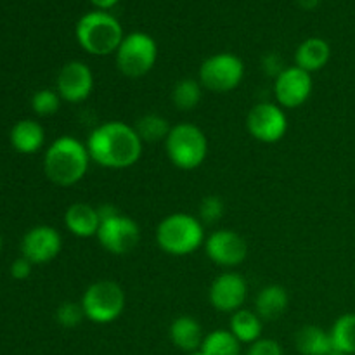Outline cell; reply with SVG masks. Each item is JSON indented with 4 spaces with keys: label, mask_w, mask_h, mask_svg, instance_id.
<instances>
[{
    "label": "cell",
    "mask_w": 355,
    "mask_h": 355,
    "mask_svg": "<svg viewBox=\"0 0 355 355\" xmlns=\"http://www.w3.org/2000/svg\"><path fill=\"white\" fill-rule=\"evenodd\" d=\"M80 305L87 321L94 324H111L123 314L127 297L116 281L103 279L87 286Z\"/></svg>",
    "instance_id": "cell-6"
},
{
    "label": "cell",
    "mask_w": 355,
    "mask_h": 355,
    "mask_svg": "<svg viewBox=\"0 0 355 355\" xmlns=\"http://www.w3.org/2000/svg\"><path fill=\"white\" fill-rule=\"evenodd\" d=\"M298 2V6L302 7V9H315V7L319 6V3H321V0H297Z\"/></svg>",
    "instance_id": "cell-34"
},
{
    "label": "cell",
    "mask_w": 355,
    "mask_h": 355,
    "mask_svg": "<svg viewBox=\"0 0 355 355\" xmlns=\"http://www.w3.org/2000/svg\"><path fill=\"white\" fill-rule=\"evenodd\" d=\"M2 245H3V241H2V234H0V252H2Z\"/></svg>",
    "instance_id": "cell-36"
},
{
    "label": "cell",
    "mask_w": 355,
    "mask_h": 355,
    "mask_svg": "<svg viewBox=\"0 0 355 355\" xmlns=\"http://www.w3.org/2000/svg\"><path fill=\"white\" fill-rule=\"evenodd\" d=\"M201 350L207 355H239L241 343L229 329H214L205 335Z\"/></svg>",
    "instance_id": "cell-24"
},
{
    "label": "cell",
    "mask_w": 355,
    "mask_h": 355,
    "mask_svg": "<svg viewBox=\"0 0 355 355\" xmlns=\"http://www.w3.org/2000/svg\"><path fill=\"white\" fill-rule=\"evenodd\" d=\"M205 253L220 267H238L248 257V243L232 229H217L205 239Z\"/></svg>",
    "instance_id": "cell-11"
},
{
    "label": "cell",
    "mask_w": 355,
    "mask_h": 355,
    "mask_svg": "<svg viewBox=\"0 0 355 355\" xmlns=\"http://www.w3.org/2000/svg\"><path fill=\"white\" fill-rule=\"evenodd\" d=\"M96 80L90 66L83 61H69L59 69L55 90L59 97L69 104H80L92 94Z\"/></svg>",
    "instance_id": "cell-13"
},
{
    "label": "cell",
    "mask_w": 355,
    "mask_h": 355,
    "mask_svg": "<svg viewBox=\"0 0 355 355\" xmlns=\"http://www.w3.org/2000/svg\"><path fill=\"white\" fill-rule=\"evenodd\" d=\"M331 59V45L319 37H311L302 42L295 52V66L307 73L321 71Z\"/></svg>",
    "instance_id": "cell-18"
},
{
    "label": "cell",
    "mask_w": 355,
    "mask_h": 355,
    "mask_svg": "<svg viewBox=\"0 0 355 355\" xmlns=\"http://www.w3.org/2000/svg\"><path fill=\"white\" fill-rule=\"evenodd\" d=\"M262 64L263 68H266V71L269 73L270 76H274V78L286 68V66H283V61H281V58L277 54H267L266 58H263Z\"/></svg>",
    "instance_id": "cell-32"
},
{
    "label": "cell",
    "mask_w": 355,
    "mask_h": 355,
    "mask_svg": "<svg viewBox=\"0 0 355 355\" xmlns=\"http://www.w3.org/2000/svg\"><path fill=\"white\" fill-rule=\"evenodd\" d=\"M245 78V62L232 52H218L205 59L198 71V80L210 92H231Z\"/></svg>",
    "instance_id": "cell-8"
},
{
    "label": "cell",
    "mask_w": 355,
    "mask_h": 355,
    "mask_svg": "<svg viewBox=\"0 0 355 355\" xmlns=\"http://www.w3.org/2000/svg\"><path fill=\"white\" fill-rule=\"evenodd\" d=\"M158 59V45L151 35L132 31L125 35L120 47L114 52L118 71L127 78H141L148 75Z\"/></svg>",
    "instance_id": "cell-7"
},
{
    "label": "cell",
    "mask_w": 355,
    "mask_h": 355,
    "mask_svg": "<svg viewBox=\"0 0 355 355\" xmlns=\"http://www.w3.org/2000/svg\"><path fill=\"white\" fill-rule=\"evenodd\" d=\"M246 355H283V349L276 340L260 338L248 347Z\"/></svg>",
    "instance_id": "cell-30"
},
{
    "label": "cell",
    "mask_w": 355,
    "mask_h": 355,
    "mask_svg": "<svg viewBox=\"0 0 355 355\" xmlns=\"http://www.w3.org/2000/svg\"><path fill=\"white\" fill-rule=\"evenodd\" d=\"M75 38L87 54L104 58L118 51L125 33L121 23L113 14L96 9L76 21Z\"/></svg>",
    "instance_id": "cell-3"
},
{
    "label": "cell",
    "mask_w": 355,
    "mask_h": 355,
    "mask_svg": "<svg viewBox=\"0 0 355 355\" xmlns=\"http://www.w3.org/2000/svg\"><path fill=\"white\" fill-rule=\"evenodd\" d=\"M62 99L59 97L58 90L40 89L31 96V110L38 116H52L61 107Z\"/></svg>",
    "instance_id": "cell-27"
},
{
    "label": "cell",
    "mask_w": 355,
    "mask_h": 355,
    "mask_svg": "<svg viewBox=\"0 0 355 355\" xmlns=\"http://www.w3.org/2000/svg\"><path fill=\"white\" fill-rule=\"evenodd\" d=\"M336 352L340 355H355V312L340 315L329 331Z\"/></svg>",
    "instance_id": "cell-23"
},
{
    "label": "cell",
    "mask_w": 355,
    "mask_h": 355,
    "mask_svg": "<svg viewBox=\"0 0 355 355\" xmlns=\"http://www.w3.org/2000/svg\"><path fill=\"white\" fill-rule=\"evenodd\" d=\"M203 85L196 78H182L173 85L172 103L177 110L191 111L201 103Z\"/></svg>",
    "instance_id": "cell-25"
},
{
    "label": "cell",
    "mask_w": 355,
    "mask_h": 355,
    "mask_svg": "<svg viewBox=\"0 0 355 355\" xmlns=\"http://www.w3.org/2000/svg\"><path fill=\"white\" fill-rule=\"evenodd\" d=\"M90 162L92 159L85 142L73 135H61L51 142L45 151L44 172L55 186L69 187L78 184L87 175Z\"/></svg>",
    "instance_id": "cell-2"
},
{
    "label": "cell",
    "mask_w": 355,
    "mask_h": 355,
    "mask_svg": "<svg viewBox=\"0 0 355 355\" xmlns=\"http://www.w3.org/2000/svg\"><path fill=\"white\" fill-rule=\"evenodd\" d=\"M85 319L82 305L76 302H62L58 309H55V321L59 326L66 329H73Z\"/></svg>",
    "instance_id": "cell-28"
},
{
    "label": "cell",
    "mask_w": 355,
    "mask_h": 355,
    "mask_svg": "<svg viewBox=\"0 0 355 355\" xmlns=\"http://www.w3.org/2000/svg\"><path fill=\"white\" fill-rule=\"evenodd\" d=\"M168 335L173 345L187 354L200 350L201 343L205 340L203 328L191 315H179V318L173 319L172 324H170Z\"/></svg>",
    "instance_id": "cell-19"
},
{
    "label": "cell",
    "mask_w": 355,
    "mask_h": 355,
    "mask_svg": "<svg viewBox=\"0 0 355 355\" xmlns=\"http://www.w3.org/2000/svg\"><path fill=\"white\" fill-rule=\"evenodd\" d=\"M62 250V238L58 229L51 225L31 227L21 241V253L33 266H44L58 259Z\"/></svg>",
    "instance_id": "cell-15"
},
{
    "label": "cell",
    "mask_w": 355,
    "mask_h": 355,
    "mask_svg": "<svg viewBox=\"0 0 355 355\" xmlns=\"http://www.w3.org/2000/svg\"><path fill=\"white\" fill-rule=\"evenodd\" d=\"M31 269H33V263L24 259V257H21V259L14 260L12 266H10V276L16 281H24L30 277Z\"/></svg>",
    "instance_id": "cell-31"
},
{
    "label": "cell",
    "mask_w": 355,
    "mask_h": 355,
    "mask_svg": "<svg viewBox=\"0 0 355 355\" xmlns=\"http://www.w3.org/2000/svg\"><path fill=\"white\" fill-rule=\"evenodd\" d=\"M165 151L173 166L179 170H196L208 156L207 134L198 125L182 121L170 128L165 139Z\"/></svg>",
    "instance_id": "cell-5"
},
{
    "label": "cell",
    "mask_w": 355,
    "mask_h": 355,
    "mask_svg": "<svg viewBox=\"0 0 355 355\" xmlns=\"http://www.w3.org/2000/svg\"><path fill=\"white\" fill-rule=\"evenodd\" d=\"M248 295V283L238 272H224L214 279L208 290L211 307L224 314H234L243 309Z\"/></svg>",
    "instance_id": "cell-14"
},
{
    "label": "cell",
    "mask_w": 355,
    "mask_h": 355,
    "mask_svg": "<svg viewBox=\"0 0 355 355\" xmlns=\"http://www.w3.org/2000/svg\"><path fill=\"white\" fill-rule=\"evenodd\" d=\"M118 2H120V0H90V3H92L97 10H107V12H110V9H113Z\"/></svg>",
    "instance_id": "cell-33"
},
{
    "label": "cell",
    "mask_w": 355,
    "mask_h": 355,
    "mask_svg": "<svg viewBox=\"0 0 355 355\" xmlns=\"http://www.w3.org/2000/svg\"><path fill=\"white\" fill-rule=\"evenodd\" d=\"M262 328L263 321L255 311H248V309H239L234 314H231V321H229V331L238 338V342L252 345L257 340L262 338Z\"/></svg>",
    "instance_id": "cell-22"
},
{
    "label": "cell",
    "mask_w": 355,
    "mask_h": 355,
    "mask_svg": "<svg viewBox=\"0 0 355 355\" xmlns=\"http://www.w3.org/2000/svg\"><path fill=\"white\" fill-rule=\"evenodd\" d=\"M90 159L101 168L125 170L141 159L144 142L135 132L134 125L111 120L97 125L87 139Z\"/></svg>",
    "instance_id": "cell-1"
},
{
    "label": "cell",
    "mask_w": 355,
    "mask_h": 355,
    "mask_svg": "<svg viewBox=\"0 0 355 355\" xmlns=\"http://www.w3.org/2000/svg\"><path fill=\"white\" fill-rule=\"evenodd\" d=\"M246 130L255 141L263 144H276L286 135V111L276 103H259L248 111Z\"/></svg>",
    "instance_id": "cell-9"
},
{
    "label": "cell",
    "mask_w": 355,
    "mask_h": 355,
    "mask_svg": "<svg viewBox=\"0 0 355 355\" xmlns=\"http://www.w3.org/2000/svg\"><path fill=\"white\" fill-rule=\"evenodd\" d=\"M64 225L75 238H94L97 236L101 225L97 207L82 203V201L69 205L64 211Z\"/></svg>",
    "instance_id": "cell-16"
},
{
    "label": "cell",
    "mask_w": 355,
    "mask_h": 355,
    "mask_svg": "<svg viewBox=\"0 0 355 355\" xmlns=\"http://www.w3.org/2000/svg\"><path fill=\"white\" fill-rule=\"evenodd\" d=\"M205 224L198 217L184 211L166 215L156 227L159 250L172 257H186L205 245Z\"/></svg>",
    "instance_id": "cell-4"
},
{
    "label": "cell",
    "mask_w": 355,
    "mask_h": 355,
    "mask_svg": "<svg viewBox=\"0 0 355 355\" xmlns=\"http://www.w3.org/2000/svg\"><path fill=\"white\" fill-rule=\"evenodd\" d=\"M96 238L111 255H127L137 248L141 241V227L134 218L120 211L114 217L101 222Z\"/></svg>",
    "instance_id": "cell-10"
},
{
    "label": "cell",
    "mask_w": 355,
    "mask_h": 355,
    "mask_svg": "<svg viewBox=\"0 0 355 355\" xmlns=\"http://www.w3.org/2000/svg\"><path fill=\"white\" fill-rule=\"evenodd\" d=\"M10 146L19 155H35L45 144V130L37 120L24 118L14 123L10 128Z\"/></svg>",
    "instance_id": "cell-17"
},
{
    "label": "cell",
    "mask_w": 355,
    "mask_h": 355,
    "mask_svg": "<svg viewBox=\"0 0 355 355\" xmlns=\"http://www.w3.org/2000/svg\"><path fill=\"white\" fill-rule=\"evenodd\" d=\"M290 305V295L281 284H267L255 298V312L262 321H274L286 312Z\"/></svg>",
    "instance_id": "cell-20"
},
{
    "label": "cell",
    "mask_w": 355,
    "mask_h": 355,
    "mask_svg": "<svg viewBox=\"0 0 355 355\" xmlns=\"http://www.w3.org/2000/svg\"><path fill=\"white\" fill-rule=\"evenodd\" d=\"M295 345L302 355H340L336 352L329 331L314 324L304 326L295 336Z\"/></svg>",
    "instance_id": "cell-21"
},
{
    "label": "cell",
    "mask_w": 355,
    "mask_h": 355,
    "mask_svg": "<svg viewBox=\"0 0 355 355\" xmlns=\"http://www.w3.org/2000/svg\"><path fill=\"white\" fill-rule=\"evenodd\" d=\"M224 211H225V205L224 201L220 200L218 196H207L201 200L200 203V220L203 224H215L217 220H220L224 217Z\"/></svg>",
    "instance_id": "cell-29"
},
{
    "label": "cell",
    "mask_w": 355,
    "mask_h": 355,
    "mask_svg": "<svg viewBox=\"0 0 355 355\" xmlns=\"http://www.w3.org/2000/svg\"><path fill=\"white\" fill-rule=\"evenodd\" d=\"M187 355H207V354H205L203 350L200 349V350H196V352H191V354H187Z\"/></svg>",
    "instance_id": "cell-35"
},
{
    "label": "cell",
    "mask_w": 355,
    "mask_h": 355,
    "mask_svg": "<svg viewBox=\"0 0 355 355\" xmlns=\"http://www.w3.org/2000/svg\"><path fill=\"white\" fill-rule=\"evenodd\" d=\"M134 128L142 142H165L166 135H168L172 127L168 125L166 118L159 116V114L156 113H148L142 114V116L135 121Z\"/></svg>",
    "instance_id": "cell-26"
},
{
    "label": "cell",
    "mask_w": 355,
    "mask_h": 355,
    "mask_svg": "<svg viewBox=\"0 0 355 355\" xmlns=\"http://www.w3.org/2000/svg\"><path fill=\"white\" fill-rule=\"evenodd\" d=\"M314 83H312L311 73L304 71L298 66H288L274 82V96L276 104H279L283 110H295V107L304 106L311 97Z\"/></svg>",
    "instance_id": "cell-12"
}]
</instances>
